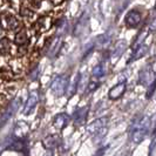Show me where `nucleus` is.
I'll list each match as a JSON object with an SVG mask.
<instances>
[{
	"mask_svg": "<svg viewBox=\"0 0 156 156\" xmlns=\"http://www.w3.org/2000/svg\"><path fill=\"white\" fill-rule=\"evenodd\" d=\"M149 126H150V119L148 116L140 117L139 120L135 121L130 130V139L134 143L139 144L140 142H142V140L146 137V135L148 133Z\"/></svg>",
	"mask_w": 156,
	"mask_h": 156,
	"instance_id": "obj_1",
	"label": "nucleus"
},
{
	"mask_svg": "<svg viewBox=\"0 0 156 156\" xmlns=\"http://www.w3.org/2000/svg\"><path fill=\"white\" fill-rule=\"evenodd\" d=\"M69 85V81L66 75H60L58 78H55L53 80V82L51 83V90L53 92L55 96H61L66 93L67 88Z\"/></svg>",
	"mask_w": 156,
	"mask_h": 156,
	"instance_id": "obj_2",
	"label": "nucleus"
},
{
	"mask_svg": "<svg viewBox=\"0 0 156 156\" xmlns=\"http://www.w3.org/2000/svg\"><path fill=\"white\" fill-rule=\"evenodd\" d=\"M126 26L129 28H135L141 23V13L136 9H132L126 14Z\"/></svg>",
	"mask_w": 156,
	"mask_h": 156,
	"instance_id": "obj_3",
	"label": "nucleus"
},
{
	"mask_svg": "<svg viewBox=\"0 0 156 156\" xmlns=\"http://www.w3.org/2000/svg\"><path fill=\"white\" fill-rule=\"evenodd\" d=\"M107 122H108V117H100V119H98V120H94L93 122L87 127V132L89 134L95 135L96 133L101 132L102 129L106 128Z\"/></svg>",
	"mask_w": 156,
	"mask_h": 156,
	"instance_id": "obj_4",
	"label": "nucleus"
},
{
	"mask_svg": "<svg viewBox=\"0 0 156 156\" xmlns=\"http://www.w3.org/2000/svg\"><path fill=\"white\" fill-rule=\"evenodd\" d=\"M87 115H88V107H81L74 112L73 114V121L75 126H81L86 122Z\"/></svg>",
	"mask_w": 156,
	"mask_h": 156,
	"instance_id": "obj_5",
	"label": "nucleus"
},
{
	"mask_svg": "<svg viewBox=\"0 0 156 156\" xmlns=\"http://www.w3.org/2000/svg\"><path fill=\"white\" fill-rule=\"evenodd\" d=\"M126 81H122V82H120V83H117L115 86L113 87L112 89L109 90V93H108V98H109L110 100H116V99H120L123 93L126 92Z\"/></svg>",
	"mask_w": 156,
	"mask_h": 156,
	"instance_id": "obj_6",
	"label": "nucleus"
},
{
	"mask_svg": "<svg viewBox=\"0 0 156 156\" xmlns=\"http://www.w3.org/2000/svg\"><path fill=\"white\" fill-rule=\"evenodd\" d=\"M18 108H19V100H14V101L8 106L7 109L5 110V113H4L2 117L0 119V125H2V123H5V122H7L8 120H9V119H11V117L13 116V115L16 113Z\"/></svg>",
	"mask_w": 156,
	"mask_h": 156,
	"instance_id": "obj_7",
	"label": "nucleus"
},
{
	"mask_svg": "<svg viewBox=\"0 0 156 156\" xmlns=\"http://www.w3.org/2000/svg\"><path fill=\"white\" fill-rule=\"evenodd\" d=\"M37 103H38V95H37V93L31 94L27 102H26V105H25V107H23V114L25 115H28L32 110H33V108L35 107Z\"/></svg>",
	"mask_w": 156,
	"mask_h": 156,
	"instance_id": "obj_8",
	"label": "nucleus"
},
{
	"mask_svg": "<svg viewBox=\"0 0 156 156\" xmlns=\"http://www.w3.org/2000/svg\"><path fill=\"white\" fill-rule=\"evenodd\" d=\"M68 121H69V116L67 115V114H59V115H56L54 119V122H53V125H54L55 128H58V129H63L67 123H68Z\"/></svg>",
	"mask_w": 156,
	"mask_h": 156,
	"instance_id": "obj_9",
	"label": "nucleus"
},
{
	"mask_svg": "<svg viewBox=\"0 0 156 156\" xmlns=\"http://www.w3.org/2000/svg\"><path fill=\"white\" fill-rule=\"evenodd\" d=\"M147 52H148V46H147L146 44L141 45L140 47H137L136 49H134V51H133L132 58H130V60H129L128 62H132V61H135V60H137V59L143 58L144 55L147 54Z\"/></svg>",
	"mask_w": 156,
	"mask_h": 156,
	"instance_id": "obj_10",
	"label": "nucleus"
},
{
	"mask_svg": "<svg viewBox=\"0 0 156 156\" xmlns=\"http://www.w3.org/2000/svg\"><path fill=\"white\" fill-rule=\"evenodd\" d=\"M126 47H127V44H126V41H123V40H121V41L117 42L115 48H114V52H113V54H112L114 60H115V59H119L121 55L123 54V52L126 51Z\"/></svg>",
	"mask_w": 156,
	"mask_h": 156,
	"instance_id": "obj_11",
	"label": "nucleus"
},
{
	"mask_svg": "<svg viewBox=\"0 0 156 156\" xmlns=\"http://www.w3.org/2000/svg\"><path fill=\"white\" fill-rule=\"evenodd\" d=\"M151 75H154V73H153V70H151V69L141 70V73H140V83L146 85V83H149V82H153L154 80L151 81Z\"/></svg>",
	"mask_w": 156,
	"mask_h": 156,
	"instance_id": "obj_12",
	"label": "nucleus"
},
{
	"mask_svg": "<svg viewBox=\"0 0 156 156\" xmlns=\"http://www.w3.org/2000/svg\"><path fill=\"white\" fill-rule=\"evenodd\" d=\"M147 35H148V31H142L137 35V38L135 39V41H134L133 46H132V48L134 49H136L137 47H140L141 45H143L144 44V40H146V38H147Z\"/></svg>",
	"mask_w": 156,
	"mask_h": 156,
	"instance_id": "obj_13",
	"label": "nucleus"
},
{
	"mask_svg": "<svg viewBox=\"0 0 156 156\" xmlns=\"http://www.w3.org/2000/svg\"><path fill=\"white\" fill-rule=\"evenodd\" d=\"M26 147V143L25 141L20 140V139H16L14 142L11 143V146H8V149L11 150H16V151H23V149Z\"/></svg>",
	"mask_w": 156,
	"mask_h": 156,
	"instance_id": "obj_14",
	"label": "nucleus"
},
{
	"mask_svg": "<svg viewBox=\"0 0 156 156\" xmlns=\"http://www.w3.org/2000/svg\"><path fill=\"white\" fill-rule=\"evenodd\" d=\"M79 82H80V74H76V76L74 78L73 80V82L68 85V95L72 96V95H74L75 92H76V89H78V86H79Z\"/></svg>",
	"mask_w": 156,
	"mask_h": 156,
	"instance_id": "obj_15",
	"label": "nucleus"
},
{
	"mask_svg": "<svg viewBox=\"0 0 156 156\" xmlns=\"http://www.w3.org/2000/svg\"><path fill=\"white\" fill-rule=\"evenodd\" d=\"M92 74H93L94 78H98V79L105 76V74H106V68H105L103 63H100V65L95 66V67H94V69H93V72H92Z\"/></svg>",
	"mask_w": 156,
	"mask_h": 156,
	"instance_id": "obj_16",
	"label": "nucleus"
},
{
	"mask_svg": "<svg viewBox=\"0 0 156 156\" xmlns=\"http://www.w3.org/2000/svg\"><path fill=\"white\" fill-rule=\"evenodd\" d=\"M16 44L18 45H23L27 41V35H26V32L25 31H20L19 33H16Z\"/></svg>",
	"mask_w": 156,
	"mask_h": 156,
	"instance_id": "obj_17",
	"label": "nucleus"
},
{
	"mask_svg": "<svg viewBox=\"0 0 156 156\" xmlns=\"http://www.w3.org/2000/svg\"><path fill=\"white\" fill-rule=\"evenodd\" d=\"M155 89H156V79L149 85L148 88H147V94H146L147 99H151V96L155 93Z\"/></svg>",
	"mask_w": 156,
	"mask_h": 156,
	"instance_id": "obj_18",
	"label": "nucleus"
},
{
	"mask_svg": "<svg viewBox=\"0 0 156 156\" xmlns=\"http://www.w3.org/2000/svg\"><path fill=\"white\" fill-rule=\"evenodd\" d=\"M7 23H8V28H9V30H16V27H18V25H19V23L16 21V19L14 16H9L7 19Z\"/></svg>",
	"mask_w": 156,
	"mask_h": 156,
	"instance_id": "obj_19",
	"label": "nucleus"
},
{
	"mask_svg": "<svg viewBox=\"0 0 156 156\" xmlns=\"http://www.w3.org/2000/svg\"><path fill=\"white\" fill-rule=\"evenodd\" d=\"M8 47H9V42L7 39H2L0 40V52H7Z\"/></svg>",
	"mask_w": 156,
	"mask_h": 156,
	"instance_id": "obj_20",
	"label": "nucleus"
},
{
	"mask_svg": "<svg viewBox=\"0 0 156 156\" xmlns=\"http://www.w3.org/2000/svg\"><path fill=\"white\" fill-rule=\"evenodd\" d=\"M99 86H100V83L99 82H89V85H88V87H87V92L88 93H92V92H94V90H96L98 88H99Z\"/></svg>",
	"mask_w": 156,
	"mask_h": 156,
	"instance_id": "obj_21",
	"label": "nucleus"
},
{
	"mask_svg": "<svg viewBox=\"0 0 156 156\" xmlns=\"http://www.w3.org/2000/svg\"><path fill=\"white\" fill-rule=\"evenodd\" d=\"M107 149H108V146H107V147H103V148H101L99 151H98V153H96V155H95V156H102V155H103V153H105Z\"/></svg>",
	"mask_w": 156,
	"mask_h": 156,
	"instance_id": "obj_22",
	"label": "nucleus"
},
{
	"mask_svg": "<svg viewBox=\"0 0 156 156\" xmlns=\"http://www.w3.org/2000/svg\"><path fill=\"white\" fill-rule=\"evenodd\" d=\"M151 70H153V73H154V75L156 76V62L153 63V66H151Z\"/></svg>",
	"mask_w": 156,
	"mask_h": 156,
	"instance_id": "obj_23",
	"label": "nucleus"
},
{
	"mask_svg": "<svg viewBox=\"0 0 156 156\" xmlns=\"http://www.w3.org/2000/svg\"><path fill=\"white\" fill-rule=\"evenodd\" d=\"M46 156H52V151H51V153H47Z\"/></svg>",
	"mask_w": 156,
	"mask_h": 156,
	"instance_id": "obj_24",
	"label": "nucleus"
}]
</instances>
